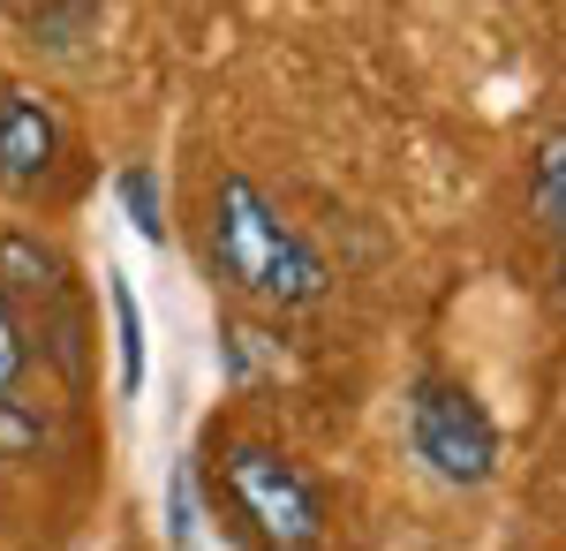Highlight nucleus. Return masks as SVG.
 I'll list each match as a JSON object with an SVG mask.
<instances>
[{
  "label": "nucleus",
  "instance_id": "obj_1",
  "mask_svg": "<svg viewBox=\"0 0 566 551\" xmlns=\"http://www.w3.org/2000/svg\"><path fill=\"white\" fill-rule=\"evenodd\" d=\"M212 272L234 295L272 302V310H310L333 288L325 257L272 212V197L250 174H219V189H212Z\"/></svg>",
  "mask_w": 566,
  "mask_h": 551
},
{
  "label": "nucleus",
  "instance_id": "obj_2",
  "mask_svg": "<svg viewBox=\"0 0 566 551\" xmlns=\"http://www.w3.org/2000/svg\"><path fill=\"white\" fill-rule=\"evenodd\" d=\"M408 446L438 484L476 491L499 476V424L483 416V401L461 378H416L408 393Z\"/></svg>",
  "mask_w": 566,
  "mask_h": 551
},
{
  "label": "nucleus",
  "instance_id": "obj_3",
  "mask_svg": "<svg viewBox=\"0 0 566 551\" xmlns=\"http://www.w3.org/2000/svg\"><path fill=\"white\" fill-rule=\"evenodd\" d=\"M0 295L15 302L23 333H39V347L69 378H84V318H76L69 257L39 235H0Z\"/></svg>",
  "mask_w": 566,
  "mask_h": 551
},
{
  "label": "nucleus",
  "instance_id": "obj_4",
  "mask_svg": "<svg viewBox=\"0 0 566 551\" xmlns=\"http://www.w3.org/2000/svg\"><path fill=\"white\" fill-rule=\"evenodd\" d=\"M227 491L234 507L258 521V537L272 551H317L325 537V499L303 468L272 446H227Z\"/></svg>",
  "mask_w": 566,
  "mask_h": 551
},
{
  "label": "nucleus",
  "instance_id": "obj_5",
  "mask_svg": "<svg viewBox=\"0 0 566 551\" xmlns=\"http://www.w3.org/2000/svg\"><path fill=\"white\" fill-rule=\"evenodd\" d=\"M61 159V122L45 114L31 91H0V189L31 197Z\"/></svg>",
  "mask_w": 566,
  "mask_h": 551
},
{
  "label": "nucleus",
  "instance_id": "obj_6",
  "mask_svg": "<svg viewBox=\"0 0 566 551\" xmlns=\"http://www.w3.org/2000/svg\"><path fill=\"white\" fill-rule=\"evenodd\" d=\"M106 302H114V347H122V393H136V385H144V318H136V295H129V280H114V288H106Z\"/></svg>",
  "mask_w": 566,
  "mask_h": 551
},
{
  "label": "nucleus",
  "instance_id": "obj_7",
  "mask_svg": "<svg viewBox=\"0 0 566 551\" xmlns=\"http://www.w3.org/2000/svg\"><path fill=\"white\" fill-rule=\"evenodd\" d=\"M122 205H129V227L144 235V242H167V205H159L151 167H129V174H122Z\"/></svg>",
  "mask_w": 566,
  "mask_h": 551
},
{
  "label": "nucleus",
  "instance_id": "obj_8",
  "mask_svg": "<svg viewBox=\"0 0 566 551\" xmlns=\"http://www.w3.org/2000/svg\"><path fill=\"white\" fill-rule=\"evenodd\" d=\"M45 446V416L31 408V401H0V461H23V454H39Z\"/></svg>",
  "mask_w": 566,
  "mask_h": 551
},
{
  "label": "nucleus",
  "instance_id": "obj_9",
  "mask_svg": "<svg viewBox=\"0 0 566 551\" xmlns=\"http://www.w3.org/2000/svg\"><path fill=\"white\" fill-rule=\"evenodd\" d=\"M23 363H31V333H23V318H15V302L0 295V401L23 385Z\"/></svg>",
  "mask_w": 566,
  "mask_h": 551
},
{
  "label": "nucleus",
  "instance_id": "obj_10",
  "mask_svg": "<svg viewBox=\"0 0 566 551\" xmlns=\"http://www.w3.org/2000/svg\"><path fill=\"white\" fill-rule=\"evenodd\" d=\"M536 197H544V212L559 219V235H566V136H552L536 152Z\"/></svg>",
  "mask_w": 566,
  "mask_h": 551
},
{
  "label": "nucleus",
  "instance_id": "obj_11",
  "mask_svg": "<svg viewBox=\"0 0 566 551\" xmlns=\"http://www.w3.org/2000/svg\"><path fill=\"white\" fill-rule=\"evenodd\" d=\"M167 529H175V551H189V537H197V507H189V468H175V507H167Z\"/></svg>",
  "mask_w": 566,
  "mask_h": 551
},
{
  "label": "nucleus",
  "instance_id": "obj_12",
  "mask_svg": "<svg viewBox=\"0 0 566 551\" xmlns=\"http://www.w3.org/2000/svg\"><path fill=\"white\" fill-rule=\"evenodd\" d=\"M559 295H566V257H559Z\"/></svg>",
  "mask_w": 566,
  "mask_h": 551
}]
</instances>
